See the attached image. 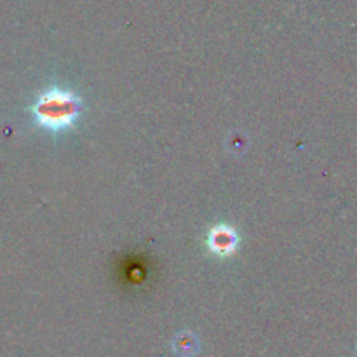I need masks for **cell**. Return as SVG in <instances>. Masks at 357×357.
Returning <instances> with one entry per match:
<instances>
[{"label":"cell","instance_id":"1","mask_svg":"<svg viewBox=\"0 0 357 357\" xmlns=\"http://www.w3.org/2000/svg\"><path fill=\"white\" fill-rule=\"evenodd\" d=\"M82 110L84 101L75 93L56 86L42 91L30 108L37 126L51 132L72 129Z\"/></svg>","mask_w":357,"mask_h":357},{"label":"cell","instance_id":"2","mask_svg":"<svg viewBox=\"0 0 357 357\" xmlns=\"http://www.w3.org/2000/svg\"><path fill=\"white\" fill-rule=\"evenodd\" d=\"M239 236L232 227L220 223L215 225L208 234V248L215 257L218 258H230L236 255L237 248H239Z\"/></svg>","mask_w":357,"mask_h":357},{"label":"cell","instance_id":"3","mask_svg":"<svg viewBox=\"0 0 357 357\" xmlns=\"http://www.w3.org/2000/svg\"><path fill=\"white\" fill-rule=\"evenodd\" d=\"M178 345H176V352L183 357H192L194 354H197V340L192 335H181L178 337Z\"/></svg>","mask_w":357,"mask_h":357}]
</instances>
